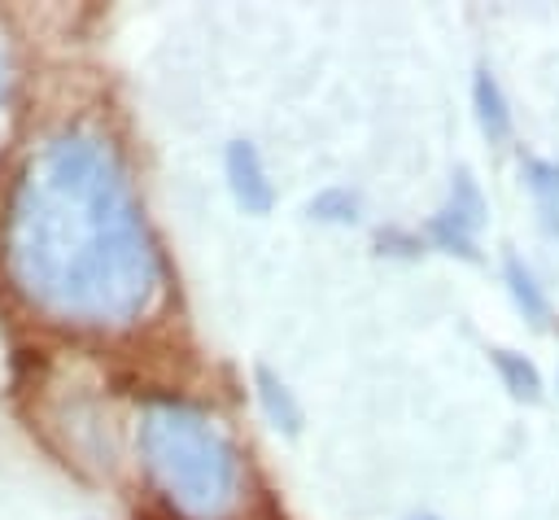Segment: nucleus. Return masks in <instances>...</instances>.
Returning <instances> with one entry per match:
<instances>
[{
    "label": "nucleus",
    "mask_w": 559,
    "mask_h": 520,
    "mask_svg": "<svg viewBox=\"0 0 559 520\" xmlns=\"http://www.w3.org/2000/svg\"><path fill=\"white\" fill-rule=\"evenodd\" d=\"M0 96H4V61H0Z\"/></svg>",
    "instance_id": "nucleus-9"
},
{
    "label": "nucleus",
    "mask_w": 559,
    "mask_h": 520,
    "mask_svg": "<svg viewBox=\"0 0 559 520\" xmlns=\"http://www.w3.org/2000/svg\"><path fill=\"white\" fill-rule=\"evenodd\" d=\"M493 363H498V371H502V380H507V389H511L515 398L537 402V393H542V376H537V367H533L528 358H520V354H511V350H498Z\"/></svg>",
    "instance_id": "nucleus-6"
},
{
    "label": "nucleus",
    "mask_w": 559,
    "mask_h": 520,
    "mask_svg": "<svg viewBox=\"0 0 559 520\" xmlns=\"http://www.w3.org/2000/svg\"><path fill=\"white\" fill-rule=\"evenodd\" d=\"M507 284H511L515 302L524 306V315H528L533 323H542V319H546V297L537 293V284H533V275L520 267V258H507Z\"/></svg>",
    "instance_id": "nucleus-7"
},
{
    "label": "nucleus",
    "mask_w": 559,
    "mask_h": 520,
    "mask_svg": "<svg viewBox=\"0 0 559 520\" xmlns=\"http://www.w3.org/2000/svg\"><path fill=\"white\" fill-rule=\"evenodd\" d=\"M472 96H476V118H480L485 135H489V140H507V131H511V114H507V101H502L498 83H493L485 70L476 74Z\"/></svg>",
    "instance_id": "nucleus-5"
},
{
    "label": "nucleus",
    "mask_w": 559,
    "mask_h": 520,
    "mask_svg": "<svg viewBox=\"0 0 559 520\" xmlns=\"http://www.w3.org/2000/svg\"><path fill=\"white\" fill-rule=\"evenodd\" d=\"M480 223H485V201H480L476 184H472L467 175H459L450 205L432 218V236H437L445 249L472 253V236H476V227H480Z\"/></svg>",
    "instance_id": "nucleus-3"
},
{
    "label": "nucleus",
    "mask_w": 559,
    "mask_h": 520,
    "mask_svg": "<svg viewBox=\"0 0 559 520\" xmlns=\"http://www.w3.org/2000/svg\"><path fill=\"white\" fill-rule=\"evenodd\" d=\"M528 184H533V192L542 197V205H546V214L555 218L559 214V166H550V162H528Z\"/></svg>",
    "instance_id": "nucleus-8"
},
{
    "label": "nucleus",
    "mask_w": 559,
    "mask_h": 520,
    "mask_svg": "<svg viewBox=\"0 0 559 520\" xmlns=\"http://www.w3.org/2000/svg\"><path fill=\"white\" fill-rule=\"evenodd\" d=\"M4 267L35 310L70 328H127L153 306L162 262L109 140L61 131L31 153L9 197Z\"/></svg>",
    "instance_id": "nucleus-1"
},
{
    "label": "nucleus",
    "mask_w": 559,
    "mask_h": 520,
    "mask_svg": "<svg viewBox=\"0 0 559 520\" xmlns=\"http://www.w3.org/2000/svg\"><path fill=\"white\" fill-rule=\"evenodd\" d=\"M227 179H231L236 201H240L249 214H266V210H271L275 192H271V179H266L262 157H258V149H253V144L236 140V144L227 149Z\"/></svg>",
    "instance_id": "nucleus-4"
},
{
    "label": "nucleus",
    "mask_w": 559,
    "mask_h": 520,
    "mask_svg": "<svg viewBox=\"0 0 559 520\" xmlns=\"http://www.w3.org/2000/svg\"><path fill=\"white\" fill-rule=\"evenodd\" d=\"M424 520H428V516H424Z\"/></svg>",
    "instance_id": "nucleus-10"
},
{
    "label": "nucleus",
    "mask_w": 559,
    "mask_h": 520,
    "mask_svg": "<svg viewBox=\"0 0 559 520\" xmlns=\"http://www.w3.org/2000/svg\"><path fill=\"white\" fill-rule=\"evenodd\" d=\"M140 454L162 494L192 520H223L240 498L236 446L192 406L153 402L140 419Z\"/></svg>",
    "instance_id": "nucleus-2"
}]
</instances>
